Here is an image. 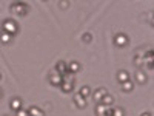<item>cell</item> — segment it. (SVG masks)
I'll list each match as a JSON object with an SVG mask.
<instances>
[{
  "label": "cell",
  "instance_id": "obj_1",
  "mask_svg": "<svg viewBox=\"0 0 154 116\" xmlns=\"http://www.w3.org/2000/svg\"><path fill=\"white\" fill-rule=\"evenodd\" d=\"M2 31L8 33V34H11L12 37H14L19 33V23L14 19H5L2 22Z\"/></svg>",
  "mask_w": 154,
  "mask_h": 116
},
{
  "label": "cell",
  "instance_id": "obj_2",
  "mask_svg": "<svg viewBox=\"0 0 154 116\" xmlns=\"http://www.w3.org/2000/svg\"><path fill=\"white\" fill-rule=\"evenodd\" d=\"M9 11L12 14H17V16H26L29 12V5L23 3V2H14L9 5Z\"/></svg>",
  "mask_w": 154,
  "mask_h": 116
},
{
  "label": "cell",
  "instance_id": "obj_3",
  "mask_svg": "<svg viewBox=\"0 0 154 116\" xmlns=\"http://www.w3.org/2000/svg\"><path fill=\"white\" fill-rule=\"evenodd\" d=\"M112 40H114V45H116V47H120V48H122V47H126V45H128L130 39H128V36H126L125 33H117V34L114 36Z\"/></svg>",
  "mask_w": 154,
  "mask_h": 116
},
{
  "label": "cell",
  "instance_id": "obj_4",
  "mask_svg": "<svg viewBox=\"0 0 154 116\" xmlns=\"http://www.w3.org/2000/svg\"><path fill=\"white\" fill-rule=\"evenodd\" d=\"M48 81L51 85H54V87H60L62 84V76L56 71V70H51L49 74H48Z\"/></svg>",
  "mask_w": 154,
  "mask_h": 116
},
{
  "label": "cell",
  "instance_id": "obj_5",
  "mask_svg": "<svg viewBox=\"0 0 154 116\" xmlns=\"http://www.w3.org/2000/svg\"><path fill=\"white\" fill-rule=\"evenodd\" d=\"M54 70H56V71H57L60 76H65V74H68V73H69V70H68V62H65V60H59V62L56 63Z\"/></svg>",
  "mask_w": 154,
  "mask_h": 116
},
{
  "label": "cell",
  "instance_id": "obj_6",
  "mask_svg": "<svg viewBox=\"0 0 154 116\" xmlns=\"http://www.w3.org/2000/svg\"><path fill=\"white\" fill-rule=\"evenodd\" d=\"M9 108H11L12 111L22 110V108H23V101H22V98H12V99L9 101Z\"/></svg>",
  "mask_w": 154,
  "mask_h": 116
},
{
  "label": "cell",
  "instance_id": "obj_7",
  "mask_svg": "<svg viewBox=\"0 0 154 116\" xmlns=\"http://www.w3.org/2000/svg\"><path fill=\"white\" fill-rule=\"evenodd\" d=\"M72 101H74V104H75L77 108H85V107H86V98H83V96L79 95V93L74 95Z\"/></svg>",
  "mask_w": 154,
  "mask_h": 116
},
{
  "label": "cell",
  "instance_id": "obj_8",
  "mask_svg": "<svg viewBox=\"0 0 154 116\" xmlns=\"http://www.w3.org/2000/svg\"><path fill=\"white\" fill-rule=\"evenodd\" d=\"M63 93H71L72 90H74V82L72 81H65V79H62V84L59 87Z\"/></svg>",
  "mask_w": 154,
  "mask_h": 116
},
{
  "label": "cell",
  "instance_id": "obj_9",
  "mask_svg": "<svg viewBox=\"0 0 154 116\" xmlns=\"http://www.w3.org/2000/svg\"><path fill=\"white\" fill-rule=\"evenodd\" d=\"M108 92H106V88H103V87H100V88H96V92L93 93V98H94V101L97 102V104H100V101H102V98H103L105 95H106Z\"/></svg>",
  "mask_w": 154,
  "mask_h": 116
},
{
  "label": "cell",
  "instance_id": "obj_10",
  "mask_svg": "<svg viewBox=\"0 0 154 116\" xmlns=\"http://www.w3.org/2000/svg\"><path fill=\"white\" fill-rule=\"evenodd\" d=\"M130 79H131V77H130V73H128L126 70L117 71V81H119V84H123V82L130 81Z\"/></svg>",
  "mask_w": 154,
  "mask_h": 116
},
{
  "label": "cell",
  "instance_id": "obj_11",
  "mask_svg": "<svg viewBox=\"0 0 154 116\" xmlns=\"http://www.w3.org/2000/svg\"><path fill=\"white\" fill-rule=\"evenodd\" d=\"M26 111H28V116H45L43 110L38 108V107H35V105H31Z\"/></svg>",
  "mask_w": 154,
  "mask_h": 116
},
{
  "label": "cell",
  "instance_id": "obj_12",
  "mask_svg": "<svg viewBox=\"0 0 154 116\" xmlns=\"http://www.w3.org/2000/svg\"><path fill=\"white\" fill-rule=\"evenodd\" d=\"M136 81H137L139 84H146V81H148L146 73H145V71H142V70H139V71L136 73Z\"/></svg>",
  "mask_w": 154,
  "mask_h": 116
},
{
  "label": "cell",
  "instance_id": "obj_13",
  "mask_svg": "<svg viewBox=\"0 0 154 116\" xmlns=\"http://www.w3.org/2000/svg\"><path fill=\"white\" fill-rule=\"evenodd\" d=\"M120 85H122V90H123L125 93H130V92H133V90H134V82L131 79L123 82V84H120Z\"/></svg>",
  "mask_w": 154,
  "mask_h": 116
},
{
  "label": "cell",
  "instance_id": "obj_14",
  "mask_svg": "<svg viewBox=\"0 0 154 116\" xmlns=\"http://www.w3.org/2000/svg\"><path fill=\"white\" fill-rule=\"evenodd\" d=\"M112 102H114V98H112L109 93H106L103 98H102L100 104H103V105H106V107H111V105H112Z\"/></svg>",
  "mask_w": 154,
  "mask_h": 116
},
{
  "label": "cell",
  "instance_id": "obj_15",
  "mask_svg": "<svg viewBox=\"0 0 154 116\" xmlns=\"http://www.w3.org/2000/svg\"><path fill=\"white\" fill-rule=\"evenodd\" d=\"M0 42L2 44H5V45H8V44H11L12 42V36L11 34H8V33H0Z\"/></svg>",
  "mask_w": 154,
  "mask_h": 116
},
{
  "label": "cell",
  "instance_id": "obj_16",
  "mask_svg": "<svg viewBox=\"0 0 154 116\" xmlns=\"http://www.w3.org/2000/svg\"><path fill=\"white\" fill-rule=\"evenodd\" d=\"M68 70H69V73H77V71H79L80 70V63L79 62H77V60H72V62H69L68 63Z\"/></svg>",
  "mask_w": 154,
  "mask_h": 116
},
{
  "label": "cell",
  "instance_id": "obj_17",
  "mask_svg": "<svg viewBox=\"0 0 154 116\" xmlns=\"http://www.w3.org/2000/svg\"><path fill=\"white\" fill-rule=\"evenodd\" d=\"M77 93H79V95H82L83 98H88L89 95H91V88H89L88 85H83V87H82V88H80Z\"/></svg>",
  "mask_w": 154,
  "mask_h": 116
},
{
  "label": "cell",
  "instance_id": "obj_18",
  "mask_svg": "<svg viewBox=\"0 0 154 116\" xmlns=\"http://www.w3.org/2000/svg\"><path fill=\"white\" fill-rule=\"evenodd\" d=\"M134 63L137 67H142L143 65V53H139L134 56Z\"/></svg>",
  "mask_w": 154,
  "mask_h": 116
},
{
  "label": "cell",
  "instance_id": "obj_19",
  "mask_svg": "<svg viewBox=\"0 0 154 116\" xmlns=\"http://www.w3.org/2000/svg\"><path fill=\"white\" fill-rule=\"evenodd\" d=\"M106 105H103V104H97L96 105V113L99 114V116H103L105 114V111H106Z\"/></svg>",
  "mask_w": 154,
  "mask_h": 116
},
{
  "label": "cell",
  "instance_id": "obj_20",
  "mask_svg": "<svg viewBox=\"0 0 154 116\" xmlns=\"http://www.w3.org/2000/svg\"><path fill=\"white\" fill-rule=\"evenodd\" d=\"M112 116H125V108H122V107L112 108Z\"/></svg>",
  "mask_w": 154,
  "mask_h": 116
},
{
  "label": "cell",
  "instance_id": "obj_21",
  "mask_svg": "<svg viewBox=\"0 0 154 116\" xmlns=\"http://www.w3.org/2000/svg\"><path fill=\"white\" fill-rule=\"evenodd\" d=\"M16 116H28V111L26 110H19V111H16Z\"/></svg>",
  "mask_w": 154,
  "mask_h": 116
},
{
  "label": "cell",
  "instance_id": "obj_22",
  "mask_svg": "<svg viewBox=\"0 0 154 116\" xmlns=\"http://www.w3.org/2000/svg\"><path fill=\"white\" fill-rule=\"evenodd\" d=\"M83 40H85V42H91V34H89V33L83 34Z\"/></svg>",
  "mask_w": 154,
  "mask_h": 116
},
{
  "label": "cell",
  "instance_id": "obj_23",
  "mask_svg": "<svg viewBox=\"0 0 154 116\" xmlns=\"http://www.w3.org/2000/svg\"><path fill=\"white\" fill-rule=\"evenodd\" d=\"M103 116H112V108H111V107H108V108H106V111H105V114H103Z\"/></svg>",
  "mask_w": 154,
  "mask_h": 116
},
{
  "label": "cell",
  "instance_id": "obj_24",
  "mask_svg": "<svg viewBox=\"0 0 154 116\" xmlns=\"http://www.w3.org/2000/svg\"><path fill=\"white\" fill-rule=\"evenodd\" d=\"M140 116H151V113H149V111H143V113L140 114Z\"/></svg>",
  "mask_w": 154,
  "mask_h": 116
},
{
  "label": "cell",
  "instance_id": "obj_25",
  "mask_svg": "<svg viewBox=\"0 0 154 116\" xmlns=\"http://www.w3.org/2000/svg\"><path fill=\"white\" fill-rule=\"evenodd\" d=\"M3 96V92H2V88H0V98H2Z\"/></svg>",
  "mask_w": 154,
  "mask_h": 116
},
{
  "label": "cell",
  "instance_id": "obj_26",
  "mask_svg": "<svg viewBox=\"0 0 154 116\" xmlns=\"http://www.w3.org/2000/svg\"><path fill=\"white\" fill-rule=\"evenodd\" d=\"M0 79H2V73H0Z\"/></svg>",
  "mask_w": 154,
  "mask_h": 116
},
{
  "label": "cell",
  "instance_id": "obj_27",
  "mask_svg": "<svg viewBox=\"0 0 154 116\" xmlns=\"http://www.w3.org/2000/svg\"><path fill=\"white\" fill-rule=\"evenodd\" d=\"M6 116H9V114H6Z\"/></svg>",
  "mask_w": 154,
  "mask_h": 116
}]
</instances>
